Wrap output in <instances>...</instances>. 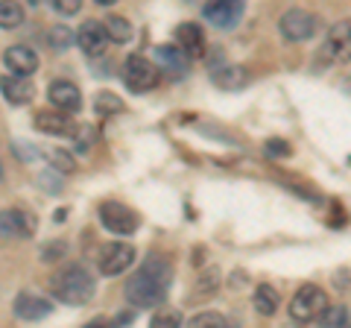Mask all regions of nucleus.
<instances>
[{
    "mask_svg": "<svg viewBox=\"0 0 351 328\" xmlns=\"http://www.w3.org/2000/svg\"><path fill=\"white\" fill-rule=\"evenodd\" d=\"M50 293L56 296L59 302L64 305H73V308H80V305H88L94 299L97 293V279L88 272V267L82 264H68L62 267L56 276L50 279Z\"/></svg>",
    "mask_w": 351,
    "mask_h": 328,
    "instance_id": "obj_2",
    "label": "nucleus"
},
{
    "mask_svg": "<svg viewBox=\"0 0 351 328\" xmlns=\"http://www.w3.org/2000/svg\"><path fill=\"white\" fill-rule=\"evenodd\" d=\"M36 232V217L24 209H6L0 211V240H27Z\"/></svg>",
    "mask_w": 351,
    "mask_h": 328,
    "instance_id": "obj_10",
    "label": "nucleus"
},
{
    "mask_svg": "<svg viewBox=\"0 0 351 328\" xmlns=\"http://www.w3.org/2000/svg\"><path fill=\"white\" fill-rule=\"evenodd\" d=\"M135 246L123 244V240H114V244H106L100 249V258H97V267H100L103 276H120L135 264Z\"/></svg>",
    "mask_w": 351,
    "mask_h": 328,
    "instance_id": "obj_9",
    "label": "nucleus"
},
{
    "mask_svg": "<svg viewBox=\"0 0 351 328\" xmlns=\"http://www.w3.org/2000/svg\"><path fill=\"white\" fill-rule=\"evenodd\" d=\"M211 82L219 91H240L249 82V71L240 65H217L211 68Z\"/></svg>",
    "mask_w": 351,
    "mask_h": 328,
    "instance_id": "obj_18",
    "label": "nucleus"
},
{
    "mask_svg": "<svg viewBox=\"0 0 351 328\" xmlns=\"http://www.w3.org/2000/svg\"><path fill=\"white\" fill-rule=\"evenodd\" d=\"M316 30H319V18L313 12H307V9H299V6L287 9V12L278 18V32H281L284 41H290V45L311 41L316 36Z\"/></svg>",
    "mask_w": 351,
    "mask_h": 328,
    "instance_id": "obj_4",
    "label": "nucleus"
},
{
    "mask_svg": "<svg viewBox=\"0 0 351 328\" xmlns=\"http://www.w3.org/2000/svg\"><path fill=\"white\" fill-rule=\"evenodd\" d=\"M108 32L103 27V21H85V24L80 27V32H76V47H80L88 59H97L103 56L106 47H108Z\"/></svg>",
    "mask_w": 351,
    "mask_h": 328,
    "instance_id": "obj_11",
    "label": "nucleus"
},
{
    "mask_svg": "<svg viewBox=\"0 0 351 328\" xmlns=\"http://www.w3.org/2000/svg\"><path fill=\"white\" fill-rule=\"evenodd\" d=\"M156 65L164 68L170 76H188V68H191V56L184 53L179 45H161L156 47Z\"/></svg>",
    "mask_w": 351,
    "mask_h": 328,
    "instance_id": "obj_16",
    "label": "nucleus"
},
{
    "mask_svg": "<svg viewBox=\"0 0 351 328\" xmlns=\"http://www.w3.org/2000/svg\"><path fill=\"white\" fill-rule=\"evenodd\" d=\"M319 325H322V328L348 325V311H346V305H328L325 314L319 316Z\"/></svg>",
    "mask_w": 351,
    "mask_h": 328,
    "instance_id": "obj_27",
    "label": "nucleus"
},
{
    "mask_svg": "<svg viewBox=\"0 0 351 328\" xmlns=\"http://www.w3.org/2000/svg\"><path fill=\"white\" fill-rule=\"evenodd\" d=\"M267 152H269V156H287L290 147L284 144V141H276V138H272L269 144H267Z\"/></svg>",
    "mask_w": 351,
    "mask_h": 328,
    "instance_id": "obj_34",
    "label": "nucleus"
},
{
    "mask_svg": "<svg viewBox=\"0 0 351 328\" xmlns=\"http://www.w3.org/2000/svg\"><path fill=\"white\" fill-rule=\"evenodd\" d=\"M47 100L53 108H62V112L73 115L82 108V91H80V85L71 80H53L47 85Z\"/></svg>",
    "mask_w": 351,
    "mask_h": 328,
    "instance_id": "obj_12",
    "label": "nucleus"
},
{
    "mask_svg": "<svg viewBox=\"0 0 351 328\" xmlns=\"http://www.w3.org/2000/svg\"><path fill=\"white\" fill-rule=\"evenodd\" d=\"M64 255H68V244H64V240H50V244L41 246V261H44V264L62 261Z\"/></svg>",
    "mask_w": 351,
    "mask_h": 328,
    "instance_id": "obj_29",
    "label": "nucleus"
},
{
    "mask_svg": "<svg viewBox=\"0 0 351 328\" xmlns=\"http://www.w3.org/2000/svg\"><path fill=\"white\" fill-rule=\"evenodd\" d=\"M29 3H32V6H41V3H44V0H29Z\"/></svg>",
    "mask_w": 351,
    "mask_h": 328,
    "instance_id": "obj_37",
    "label": "nucleus"
},
{
    "mask_svg": "<svg viewBox=\"0 0 351 328\" xmlns=\"http://www.w3.org/2000/svg\"><path fill=\"white\" fill-rule=\"evenodd\" d=\"M188 325H193V328H226V325H232V320L219 311H202V314H193L188 320Z\"/></svg>",
    "mask_w": 351,
    "mask_h": 328,
    "instance_id": "obj_26",
    "label": "nucleus"
},
{
    "mask_svg": "<svg viewBox=\"0 0 351 328\" xmlns=\"http://www.w3.org/2000/svg\"><path fill=\"white\" fill-rule=\"evenodd\" d=\"M94 3H97V6H114L117 0H94Z\"/></svg>",
    "mask_w": 351,
    "mask_h": 328,
    "instance_id": "obj_36",
    "label": "nucleus"
},
{
    "mask_svg": "<svg viewBox=\"0 0 351 328\" xmlns=\"http://www.w3.org/2000/svg\"><path fill=\"white\" fill-rule=\"evenodd\" d=\"M123 82H126V89L135 94L152 91L158 85V65H152L147 56L135 53V56H129L123 62Z\"/></svg>",
    "mask_w": 351,
    "mask_h": 328,
    "instance_id": "obj_6",
    "label": "nucleus"
},
{
    "mask_svg": "<svg viewBox=\"0 0 351 328\" xmlns=\"http://www.w3.org/2000/svg\"><path fill=\"white\" fill-rule=\"evenodd\" d=\"M53 314V302H47L38 293H29V290H21L15 296V316L24 323H38V320H47Z\"/></svg>",
    "mask_w": 351,
    "mask_h": 328,
    "instance_id": "obj_13",
    "label": "nucleus"
},
{
    "mask_svg": "<svg viewBox=\"0 0 351 328\" xmlns=\"http://www.w3.org/2000/svg\"><path fill=\"white\" fill-rule=\"evenodd\" d=\"M246 12V0H208L202 18L217 30H234Z\"/></svg>",
    "mask_w": 351,
    "mask_h": 328,
    "instance_id": "obj_7",
    "label": "nucleus"
},
{
    "mask_svg": "<svg viewBox=\"0 0 351 328\" xmlns=\"http://www.w3.org/2000/svg\"><path fill=\"white\" fill-rule=\"evenodd\" d=\"M152 325L156 328H170V325H182V314L176 308H161L152 314Z\"/></svg>",
    "mask_w": 351,
    "mask_h": 328,
    "instance_id": "obj_30",
    "label": "nucleus"
},
{
    "mask_svg": "<svg viewBox=\"0 0 351 328\" xmlns=\"http://www.w3.org/2000/svg\"><path fill=\"white\" fill-rule=\"evenodd\" d=\"M73 135H76V147L88 150V147L94 144V138H97V129H94V126H76Z\"/></svg>",
    "mask_w": 351,
    "mask_h": 328,
    "instance_id": "obj_32",
    "label": "nucleus"
},
{
    "mask_svg": "<svg viewBox=\"0 0 351 328\" xmlns=\"http://www.w3.org/2000/svg\"><path fill=\"white\" fill-rule=\"evenodd\" d=\"M47 45L53 47V50H59V53H64L68 47H73L76 45V36L71 32V27H64V24H56L50 32H47Z\"/></svg>",
    "mask_w": 351,
    "mask_h": 328,
    "instance_id": "obj_25",
    "label": "nucleus"
},
{
    "mask_svg": "<svg viewBox=\"0 0 351 328\" xmlns=\"http://www.w3.org/2000/svg\"><path fill=\"white\" fill-rule=\"evenodd\" d=\"M103 27L108 32V38L114 41V45H126V41L132 38V24L123 18V15H108L103 21Z\"/></svg>",
    "mask_w": 351,
    "mask_h": 328,
    "instance_id": "obj_22",
    "label": "nucleus"
},
{
    "mask_svg": "<svg viewBox=\"0 0 351 328\" xmlns=\"http://www.w3.org/2000/svg\"><path fill=\"white\" fill-rule=\"evenodd\" d=\"M24 21L27 15L18 0H0V30H18Z\"/></svg>",
    "mask_w": 351,
    "mask_h": 328,
    "instance_id": "obj_21",
    "label": "nucleus"
},
{
    "mask_svg": "<svg viewBox=\"0 0 351 328\" xmlns=\"http://www.w3.org/2000/svg\"><path fill=\"white\" fill-rule=\"evenodd\" d=\"M0 91H3L9 106H27L32 97H36V89H32L29 76H15V73L0 76Z\"/></svg>",
    "mask_w": 351,
    "mask_h": 328,
    "instance_id": "obj_17",
    "label": "nucleus"
},
{
    "mask_svg": "<svg viewBox=\"0 0 351 328\" xmlns=\"http://www.w3.org/2000/svg\"><path fill=\"white\" fill-rule=\"evenodd\" d=\"M47 159H50V167H56L59 173H68V176H71V173L80 170V164H76V159L71 156L68 150L50 147V150H47Z\"/></svg>",
    "mask_w": 351,
    "mask_h": 328,
    "instance_id": "obj_24",
    "label": "nucleus"
},
{
    "mask_svg": "<svg viewBox=\"0 0 351 328\" xmlns=\"http://www.w3.org/2000/svg\"><path fill=\"white\" fill-rule=\"evenodd\" d=\"M328 293L319 288V284H302L299 290L293 293V302H290V320L307 325V323H319V316L328 308Z\"/></svg>",
    "mask_w": 351,
    "mask_h": 328,
    "instance_id": "obj_3",
    "label": "nucleus"
},
{
    "mask_svg": "<svg viewBox=\"0 0 351 328\" xmlns=\"http://www.w3.org/2000/svg\"><path fill=\"white\" fill-rule=\"evenodd\" d=\"M322 56L331 65H348L351 62V18L339 21L328 30L322 41Z\"/></svg>",
    "mask_w": 351,
    "mask_h": 328,
    "instance_id": "obj_8",
    "label": "nucleus"
},
{
    "mask_svg": "<svg viewBox=\"0 0 351 328\" xmlns=\"http://www.w3.org/2000/svg\"><path fill=\"white\" fill-rule=\"evenodd\" d=\"M32 126L38 129V132L44 135H56V138H64V135H73V124H71V115L62 112V108H56V112H36V117H32Z\"/></svg>",
    "mask_w": 351,
    "mask_h": 328,
    "instance_id": "obj_15",
    "label": "nucleus"
},
{
    "mask_svg": "<svg viewBox=\"0 0 351 328\" xmlns=\"http://www.w3.org/2000/svg\"><path fill=\"white\" fill-rule=\"evenodd\" d=\"M97 214H100V223L106 226V232H112L117 237H132V235L138 232V226H141V217L132 211L129 205L114 202V200L100 202Z\"/></svg>",
    "mask_w": 351,
    "mask_h": 328,
    "instance_id": "obj_5",
    "label": "nucleus"
},
{
    "mask_svg": "<svg viewBox=\"0 0 351 328\" xmlns=\"http://www.w3.org/2000/svg\"><path fill=\"white\" fill-rule=\"evenodd\" d=\"M3 65H6V71L15 76H32L38 71V53L27 45H12L3 53Z\"/></svg>",
    "mask_w": 351,
    "mask_h": 328,
    "instance_id": "obj_14",
    "label": "nucleus"
},
{
    "mask_svg": "<svg viewBox=\"0 0 351 328\" xmlns=\"http://www.w3.org/2000/svg\"><path fill=\"white\" fill-rule=\"evenodd\" d=\"M50 6L56 9L59 15H64V18H71V15H76L82 9V0H50Z\"/></svg>",
    "mask_w": 351,
    "mask_h": 328,
    "instance_id": "obj_31",
    "label": "nucleus"
},
{
    "mask_svg": "<svg viewBox=\"0 0 351 328\" xmlns=\"http://www.w3.org/2000/svg\"><path fill=\"white\" fill-rule=\"evenodd\" d=\"M12 150L18 152L21 161H36V156H38V150L29 147V144H24V141H12Z\"/></svg>",
    "mask_w": 351,
    "mask_h": 328,
    "instance_id": "obj_33",
    "label": "nucleus"
},
{
    "mask_svg": "<svg viewBox=\"0 0 351 328\" xmlns=\"http://www.w3.org/2000/svg\"><path fill=\"white\" fill-rule=\"evenodd\" d=\"M38 188L44 191V194H62V176H59V170L56 167H50V170H44V173H38Z\"/></svg>",
    "mask_w": 351,
    "mask_h": 328,
    "instance_id": "obj_28",
    "label": "nucleus"
},
{
    "mask_svg": "<svg viewBox=\"0 0 351 328\" xmlns=\"http://www.w3.org/2000/svg\"><path fill=\"white\" fill-rule=\"evenodd\" d=\"M135 320V311H120L117 316H114V325H126V323H132Z\"/></svg>",
    "mask_w": 351,
    "mask_h": 328,
    "instance_id": "obj_35",
    "label": "nucleus"
},
{
    "mask_svg": "<svg viewBox=\"0 0 351 328\" xmlns=\"http://www.w3.org/2000/svg\"><path fill=\"white\" fill-rule=\"evenodd\" d=\"M176 45L188 53L191 59L205 56V32H202V27L193 24V21H188V24H179V30H176Z\"/></svg>",
    "mask_w": 351,
    "mask_h": 328,
    "instance_id": "obj_19",
    "label": "nucleus"
},
{
    "mask_svg": "<svg viewBox=\"0 0 351 328\" xmlns=\"http://www.w3.org/2000/svg\"><path fill=\"white\" fill-rule=\"evenodd\" d=\"M252 305L261 316H272L281 308V293L272 288V284H258L255 293H252Z\"/></svg>",
    "mask_w": 351,
    "mask_h": 328,
    "instance_id": "obj_20",
    "label": "nucleus"
},
{
    "mask_svg": "<svg viewBox=\"0 0 351 328\" xmlns=\"http://www.w3.org/2000/svg\"><path fill=\"white\" fill-rule=\"evenodd\" d=\"M94 112L100 117H114V115L123 112V100H120L117 94H112V91H100L94 97Z\"/></svg>",
    "mask_w": 351,
    "mask_h": 328,
    "instance_id": "obj_23",
    "label": "nucleus"
},
{
    "mask_svg": "<svg viewBox=\"0 0 351 328\" xmlns=\"http://www.w3.org/2000/svg\"><path fill=\"white\" fill-rule=\"evenodd\" d=\"M173 270L167 261L161 258H147L126 281V302L135 308H158L170 290Z\"/></svg>",
    "mask_w": 351,
    "mask_h": 328,
    "instance_id": "obj_1",
    "label": "nucleus"
}]
</instances>
